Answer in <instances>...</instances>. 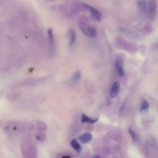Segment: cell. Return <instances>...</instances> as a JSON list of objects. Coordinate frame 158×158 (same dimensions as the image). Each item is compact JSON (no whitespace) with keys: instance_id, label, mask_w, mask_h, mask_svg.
I'll return each mask as SVG.
<instances>
[{"instance_id":"cell-1","label":"cell","mask_w":158,"mask_h":158,"mask_svg":"<svg viewBox=\"0 0 158 158\" xmlns=\"http://www.w3.org/2000/svg\"><path fill=\"white\" fill-rule=\"evenodd\" d=\"M79 27H80V29L83 33L86 35V36L91 38H94L96 36L97 31H96V29L93 26L90 25L83 21H81L79 22Z\"/></svg>"},{"instance_id":"cell-2","label":"cell","mask_w":158,"mask_h":158,"mask_svg":"<svg viewBox=\"0 0 158 158\" xmlns=\"http://www.w3.org/2000/svg\"><path fill=\"white\" fill-rule=\"evenodd\" d=\"M83 6L88 11H89L91 16H92V18L95 21H98V22H100L101 21L102 14L98 10H96V9H95V7L89 4H83Z\"/></svg>"},{"instance_id":"cell-3","label":"cell","mask_w":158,"mask_h":158,"mask_svg":"<svg viewBox=\"0 0 158 158\" xmlns=\"http://www.w3.org/2000/svg\"><path fill=\"white\" fill-rule=\"evenodd\" d=\"M137 4L140 11L143 14H147L149 12L148 4L145 0H138Z\"/></svg>"},{"instance_id":"cell-4","label":"cell","mask_w":158,"mask_h":158,"mask_svg":"<svg viewBox=\"0 0 158 158\" xmlns=\"http://www.w3.org/2000/svg\"><path fill=\"white\" fill-rule=\"evenodd\" d=\"M115 67L116 69V71L120 77H124L125 75V71L124 68L123 66V64L122 61L119 59H117L115 62Z\"/></svg>"},{"instance_id":"cell-5","label":"cell","mask_w":158,"mask_h":158,"mask_svg":"<svg viewBox=\"0 0 158 158\" xmlns=\"http://www.w3.org/2000/svg\"><path fill=\"white\" fill-rule=\"evenodd\" d=\"M120 91V83L116 82L113 83L111 90V98H115L118 95Z\"/></svg>"},{"instance_id":"cell-6","label":"cell","mask_w":158,"mask_h":158,"mask_svg":"<svg viewBox=\"0 0 158 158\" xmlns=\"http://www.w3.org/2000/svg\"><path fill=\"white\" fill-rule=\"evenodd\" d=\"M148 10H149V13L150 15L153 16V14L155 13L156 8H157V4L155 0H149L148 3Z\"/></svg>"},{"instance_id":"cell-7","label":"cell","mask_w":158,"mask_h":158,"mask_svg":"<svg viewBox=\"0 0 158 158\" xmlns=\"http://www.w3.org/2000/svg\"><path fill=\"white\" fill-rule=\"evenodd\" d=\"M48 35L49 41V45L51 50L52 51L55 48V37H54V33L53 30L52 29H49L48 30Z\"/></svg>"},{"instance_id":"cell-8","label":"cell","mask_w":158,"mask_h":158,"mask_svg":"<svg viewBox=\"0 0 158 158\" xmlns=\"http://www.w3.org/2000/svg\"><path fill=\"white\" fill-rule=\"evenodd\" d=\"M79 140L83 143H89L92 140V135L90 133H85L79 137Z\"/></svg>"},{"instance_id":"cell-9","label":"cell","mask_w":158,"mask_h":158,"mask_svg":"<svg viewBox=\"0 0 158 158\" xmlns=\"http://www.w3.org/2000/svg\"><path fill=\"white\" fill-rule=\"evenodd\" d=\"M69 37L70 40V45H71V46L72 47L74 45L76 41V33L73 29H71L69 30Z\"/></svg>"},{"instance_id":"cell-10","label":"cell","mask_w":158,"mask_h":158,"mask_svg":"<svg viewBox=\"0 0 158 158\" xmlns=\"http://www.w3.org/2000/svg\"><path fill=\"white\" fill-rule=\"evenodd\" d=\"M98 120V119H92L89 117H88L85 114L82 115V119H81V122L82 123H89V124H94Z\"/></svg>"},{"instance_id":"cell-11","label":"cell","mask_w":158,"mask_h":158,"mask_svg":"<svg viewBox=\"0 0 158 158\" xmlns=\"http://www.w3.org/2000/svg\"><path fill=\"white\" fill-rule=\"evenodd\" d=\"M71 145L72 146V148L74 150L80 153L82 151V146H80V143L78 142L77 140L76 139H73L72 140V141L71 142Z\"/></svg>"},{"instance_id":"cell-12","label":"cell","mask_w":158,"mask_h":158,"mask_svg":"<svg viewBox=\"0 0 158 158\" xmlns=\"http://www.w3.org/2000/svg\"><path fill=\"white\" fill-rule=\"evenodd\" d=\"M80 78H81V72L80 71H78L72 77V82L74 83H77L80 80Z\"/></svg>"},{"instance_id":"cell-13","label":"cell","mask_w":158,"mask_h":158,"mask_svg":"<svg viewBox=\"0 0 158 158\" xmlns=\"http://www.w3.org/2000/svg\"><path fill=\"white\" fill-rule=\"evenodd\" d=\"M148 108H149V104H148V103L146 100H145V101L143 102L142 104L141 109H140V110H141V111H143V112H145V111H148Z\"/></svg>"},{"instance_id":"cell-14","label":"cell","mask_w":158,"mask_h":158,"mask_svg":"<svg viewBox=\"0 0 158 158\" xmlns=\"http://www.w3.org/2000/svg\"><path fill=\"white\" fill-rule=\"evenodd\" d=\"M129 132H130V135L131 136V137H132L133 140H136V139H137V136H136L134 132V131H133L132 130H131V129H129Z\"/></svg>"},{"instance_id":"cell-15","label":"cell","mask_w":158,"mask_h":158,"mask_svg":"<svg viewBox=\"0 0 158 158\" xmlns=\"http://www.w3.org/2000/svg\"><path fill=\"white\" fill-rule=\"evenodd\" d=\"M62 158H71V156H63Z\"/></svg>"},{"instance_id":"cell-16","label":"cell","mask_w":158,"mask_h":158,"mask_svg":"<svg viewBox=\"0 0 158 158\" xmlns=\"http://www.w3.org/2000/svg\"><path fill=\"white\" fill-rule=\"evenodd\" d=\"M92 158H100V156H95V157H93Z\"/></svg>"}]
</instances>
